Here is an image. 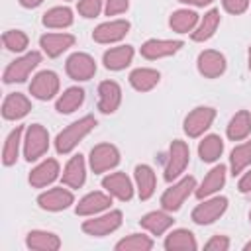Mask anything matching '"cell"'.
Instances as JSON below:
<instances>
[{"instance_id":"13","label":"cell","mask_w":251,"mask_h":251,"mask_svg":"<svg viewBox=\"0 0 251 251\" xmlns=\"http://www.w3.org/2000/svg\"><path fill=\"white\" fill-rule=\"evenodd\" d=\"M120 218L122 214L120 212H112L104 218H98V220H92V222H86L84 224V231L92 233V235H104L112 229H116L120 226Z\"/></svg>"},{"instance_id":"45","label":"cell","mask_w":251,"mask_h":251,"mask_svg":"<svg viewBox=\"0 0 251 251\" xmlns=\"http://www.w3.org/2000/svg\"><path fill=\"white\" fill-rule=\"evenodd\" d=\"M180 2H190V4H196V6H204V4H208L212 0H180Z\"/></svg>"},{"instance_id":"36","label":"cell","mask_w":251,"mask_h":251,"mask_svg":"<svg viewBox=\"0 0 251 251\" xmlns=\"http://www.w3.org/2000/svg\"><path fill=\"white\" fill-rule=\"evenodd\" d=\"M192 233L190 231H175L171 237H169V241H167V247L169 249H176V247H180V249H194V239L190 237Z\"/></svg>"},{"instance_id":"16","label":"cell","mask_w":251,"mask_h":251,"mask_svg":"<svg viewBox=\"0 0 251 251\" xmlns=\"http://www.w3.org/2000/svg\"><path fill=\"white\" fill-rule=\"evenodd\" d=\"M104 186L112 194L122 198V200H129L131 198V184H129V180H127V176L124 173H114V175L106 176L104 178Z\"/></svg>"},{"instance_id":"34","label":"cell","mask_w":251,"mask_h":251,"mask_svg":"<svg viewBox=\"0 0 251 251\" xmlns=\"http://www.w3.org/2000/svg\"><path fill=\"white\" fill-rule=\"evenodd\" d=\"M141 224H143L145 227H149L153 233H161L165 227L171 226V218L165 216V214H161V212H153V214L145 216V218L141 220Z\"/></svg>"},{"instance_id":"29","label":"cell","mask_w":251,"mask_h":251,"mask_svg":"<svg viewBox=\"0 0 251 251\" xmlns=\"http://www.w3.org/2000/svg\"><path fill=\"white\" fill-rule=\"evenodd\" d=\"M71 22H73V16L69 8H53L43 18V24L49 27H63V25H69Z\"/></svg>"},{"instance_id":"28","label":"cell","mask_w":251,"mask_h":251,"mask_svg":"<svg viewBox=\"0 0 251 251\" xmlns=\"http://www.w3.org/2000/svg\"><path fill=\"white\" fill-rule=\"evenodd\" d=\"M84 92L80 88H69L57 102V110L59 112H73L75 108H78L82 104Z\"/></svg>"},{"instance_id":"9","label":"cell","mask_w":251,"mask_h":251,"mask_svg":"<svg viewBox=\"0 0 251 251\" xmlns=\"http://www.w3.org/2000/svg\"><path fill=\"white\" fill-rule=\"evenodd\" d=\"M129 29V24L124 22V20H118V22H110V24H102L94 29V39L96 41H102V43H108V41H116V39H122Z\"/></svg>"},{"instance_id":"1","label":"cell","mask_w":251,"mask_h":251,"mask_svg":"<svg viewBox=\"0 0 251 251\" xmlns=\"http://www.w3.org/2000/svg\"><path fill=\"white\" fill-rule=\"evenodd\" d=\"M94 126H96V120L90 118V116H86V118H82V120L71 124V126H69L67 129H63V131L59 133V137H57V151H59V153L71 151V149L76 145V141L82 139Z\"/></svg>"},{"instance_id":"30","label":"cell","mask_w":251,"mask_h":251,"mask_svg":"<svg viewBox=\"0 0 251 251\" xmlns=\"http://www.w3.org/2000/svg\"><path fill=\"white\" fill-rule=\"evenodd\" d=\"M224 145H222V139L218 135H208L202 143H200V157L204 161H214L220 157Z\"/></svg>"},{"instance_id":"25","label":"cell","mask_w":251,"mask_h":251,"mask_svg":"<svg viewBox=\"0 0 251 251\" xmlns=\"http://www.w3.org/2000/svg\"><path fill=\"white\" fill-rule=\"evenodd\" d=\"M224 173H226V167H224V165H220V167L212 169V171L208 173V176L204 178V182H202V186L198 188V192H196V194L202 198V196H206V194H210V192L218 190V188L224 184Z\"/></svg>"},{"instance_id":"40","label":"cell","mask_w":251,"mask_h":251,"mask_svg":"<svg viewBox=\"0 0 251 251\" xmlns=\"http://www.w3.org/2000/svg\"><path fill=\"white\" fill-rule=\"evenodd\" d=\"M131 247H151V241L149 239H141V237H135V239H127V241H122L118 245V249H131Z\"/></svg>"},{"instance_id":"27","label":"cell","mask_w":251,"mask_h":251,"mask_svg":"<svg viewBox=\"0 0 251 251\" xmlns=\"http://www.w3.org/2000/svg\"><path fill=\"white\" fill-rule=\"evenodd\" d=\"M249 129H251L249 114H247V112H239V114H235V118L231 120L229 129H227V135H229L231 139H241V137H245V135L249 133Z\"/></svg>"},{"instance_id":"46","label":"cell","mask_w":251,"mask_h":251,"mask_svg":"<svg viewBox=\"0 0 251 251\" xmlns=\"http://www.w3.org/2000/svg\"><path fill=\"white\" fill-rule=\"evenodd\" d=\"M39 2H41V0H22L24 6H37Z\"/></svg>"},{"instance_id":"35","label":"cell","mask_w":251,"mask_h":251,"mask_svg":"<svg viewBox=\"0 0 251 251\" xmlns=\"http://www.w3.org/2000/svg\"><path fill=\"white\" fill-rule=\"evenodd\" d=\"M20 133H22V127H16L8 141H6V147H4V163L6 165H12L16 161V155H18V141H20Z\"/></svg>"},{"instance_id":"31","label":"cell","mask_w":251,"mask_h":251,"mask_svg":"<svg viewBox=\"0 0 251 251\" xmlns=\"http://www.w3.org/2000/svg\"><path fill=\"white\" fill-rule=\"evenodd\" d=\"M249 163H251V141H247V143H243V145H239V147L233 149V153H231V169H233V175L239 173Z\"/></svg>"},{"instance_id":"8","label":"cell","mask_w":251,"mask_h":251,"mask_svg":"<svg viewBox=\"0 0 251 251\" xmlns=\"http://www.w3.org/2000/svg\"><path fill=\"white\" fill-rule=\"evenodd\" d=\"M90 163H92V169L96 173L114 167L118 163V151H116V147H112V145H98V147H94L92 149V155H90Z\"/></svg>"},{"instance_id":"32","label":"cell","mask_w":251,"mask_h":251,"mask_svg":"<svg viewBox=\"0 0 251 251\" xmlns=\"http://www.w3.org/2000/svg\"><path fill=\"white\" fill-rule=\"evenodd\" d=\"M218 22H220V16H218V12H216V10L208 12V14L204 16V22H202V25L198 27V31H194V33H192V37H194L196 41L208 39V37L214 33V29H216Z\"/></svg>"},{"instance_id":"43","label":"cell","mask_w":251,"mask_h":251,"mask_svg":"<svg viewBox=\"0 0 251 251\" xmlns=\"http://www.w3.org/2000/svg\"><path fill=\"white\" fill-rule=\"evenodd\" d=\"M239 190H241V192H251V173H247V175L239 180Z\"/></svg>"},{"instance_id":"33","label":"cell","mask_w":251,"mask_h":251,"mask_svg":"<svg viewBox=\"0 0 251 251\" xmlns=\"http://www.w3.org/2000/svg\"><path fill=\"white\" fill-rule=\"evenodd\" d=\"M194 24H196V14L188 12V10H180L171 18V25L176 31H188V29H192Z\"/></svg>"},{"instance_id":"15","label":"cell","mask_w":251,"mask_h":251,"mask_svg":"<svg viewBox=\"0 0 251 251\" xmlns=\"http://www.w3.org/2000/svg\"><path fill=\"white\" fill-rule=\"evenodd\" d=\"M180 45H182L180 41H157V39H151L141 47V53L147 59H157V57H165V55L175 53Z\"/></svg>"},{"instance_id":"19","label":"cell","mask_w":251,"mask_h":251,"mask_svg":"<svg viewBox=\"0 0 251 251\" xmlns=\"http://www.w3.org/2000/svg\"><path fill=\"white\" fill-rule=\"evenodd\" d=\"M63 182H67L69 186H80L84 182V163H82V157L76 155L69 161L65 173H63Z\"/></svg>"},{"instance_id":"47","label":"cell","mask_w":251,"mask_h":251,"mask_svg":"<svg viewBox=\"0 0 251 251\" xmlns=\"http://www.w3.org/2000/svg\"><path fill=\"white\" fill-rule=\"evenodd\" d=\"M249 67H251V51H249Z\"/></svg>"},{"instance_id":"26","label":"cell","mask_w":251,"mask_h":251,"mask_svg":"<svg viewBox=\"0 0 251 251\" xmlns=\"http://www.w3.org/2000/svg\"><path fill=\"white\" fill-rule=\"evenodd\" d=\"M110 204V198L100 194V192H94V194H88L86 198L80 200L78 208H76V214H92V212H98L102 208H106Z\"/></svg>"},{"instance_id":"7","label":"cell","mask_w":251,"mask_h":251,"mask_svg":"<svg viewBox=\"0 0 251 251\" xmlns=\"http://www.w3.org/2000/svg\"><path fill=\"white\" fill-rule=\"evenodd\" d=\"M47 149V133L41 126H31L27 131V141H25V157L37 159L43 151Z\"/></svg>"},{"instance_id":"21","label":"cell","mask_w":251,"mask_h":251,"mask_svg":"<svg viewBox=\"0 0 251 251\" xmlns=\"http://www.w3.org/2000/svg\"><path fill=\"white\" fill-rule=\"evenodd\" d=\"M55 176H57V163H55L53 159H49V161H45L43 165H39V167L31 173L29 180H31V184H35V186H45V184L51 182Z\"/></svg>"},{"instance_id":"6","label":"cell","mask_w":251,"mask_h":251,"mask_svg":"<svg viewBox=\"0 0 251 251\" xmlns=\"http://www.w3.org/2000/svg\"><path fill=\"white\" fill-rule=\"evenodd\" d=\"M194 188V178L192 176H188V178H184V180H180L176 186H173V188H169L165 194H163V206L167 208V210H176L180 204H182V200L190 194V190Z\"/></svg>"},{"instance_id":"39","label":"cell","mask_w":251,"mask_h":251,"mask_svg":"<svg viewBox=\"0 0 251 251\" xmlns=\"http://www.w3.org/2000/svg\"><path fill=\"white\" fill-rule=\"evenodd\" d=\"M39 235H41L39 241L35 237H29V245H33V247H57L59 245L55 237H49V233H39Z\"/></svg>"},{"instance_id":"23","label":"cell","mask_w":251,"mask_h":251,"mask_svg":"<svg viewBox=\"0 0 251 251\" xmlns=\"http://www.w3.org/2000/svg\"><path fill=\"white\" fill-rule=\"evenodd\" d=\"M29 110V102L22 94H10L4 102V116L6 118H22Z\"/></svg>"},{"instance_id":"20","label":"cell","mask_w":251,"mask_h":251,"mask_svg":"<svg viewBox=\"0 0 251 251\" xmlns=\"http://www.w3.org/2000/svg\"><path fill=\"white\" fill-rule=\"evenodd\" d=\"M131 55H133V49L129 45L116 47V49H110L104 55V63H106L108 69H124L131 61Z\"/></svg>"},{"instance_id":"3","label":"cell","mask_w":251,"mask_h":251,"mask_svg":"<svg viewBox=\"0 0 251 251\" xmlns=\"http://www.w3.org/2000/svg\"><path fill=\"white\" fill-rule=\"evenodd\" d=\"M39 59H41L39 53H29V55H25V57L14 61V63L8 67V71H6V75H4V80H6V82L24 80V78L27 76V73L39 63Z\"/></svg>"},{"instance_id":"48","label":"cell","mask_w":251,"mask_h":251,"mask_svg":"<svg viewBox=\"0 0 251 251\" xmlns=\"http://www.w3.org/2000/svg\"><path fill=\"white\" fill-rule=\"evenodd\" d=\"M247 249H251V243H249V245H247Z\"/></svg>"},{"instance_id":"44","label":"cell","mask_w":251,"mask_h":251,"mask_svg":"<svg viewBox=\"0 0 251 251\" xmlns=\"http://www.w3.org/2000/svg\"><path fill=\"white\" fill-rule=\"evenodd\" d=\"M206 247H208V249H212V247H227V241H226V239H214V241H210Z\"/></svg>"},{"instance_id":"2","label":"cell","mask_w":251,"mask_h":251,"mask_svg":"<svg viewBox=\"0 0 251 251\" xmlns=\"http://www.w3.org/2000/svg\"><path fill=\"white\" fill-rule=\"evenodd\" d=\"M188 163V147L182 141H173L171 145V155H169V165H167V180L175 178L178 173H182V169Z\"/></svg>"},{"instance_id":"37","label":"cell","mask_w":251,"mask_h":251,"mask_svg":"<svg viewBox=\"0 0 251 251\" xmlns=\"http://www.w3.org/2000/svg\"><path fill=\"white\" fill-rule=\"evenodd\" d=\"M4 43L8 49L12 51H22L25 45H27V37L22 33V31H8L4 35Z\"/></svg>"},{"instance_id":"38","label":"cell","mask_w":251,"mask_h":251,"mask_svg":"<svg viewBox=\"0 0 251 251\" xmlns=\"http://www.w3.org/2000/svg\"><path fill=\"white\" fill-rule=\"evenodd\" d=\"M100 2L102 0H80L78 12L82 16H86V18H92V16H96L100 12Z\"/></svg>"},{"instance_id":"10","label":"cell","mask_w":251,"mask_h":251,"mask_svg":"<svg viewBox=\"0 0 251 251\" xmlns=\"http://www.w3.org/2000/svg\"><path fill=\"white\" fill-rule=\"evenodd\" d=\"M57 86H59V80L55 76V73L51 71H43L39 73L33 82H31V92L37 96V98H51L55 92H57Z\"/></svg>"},{"instance_id":"24","label":"cell","mask_w":251,"mask_h":251,"mask_svg":"<svg viewBox=\"0 0 251 251\" xmlns=\"http://www.w3.org/2000/svg\"><path fill=\"white\" fill-rule=\"evenodd\" d=\"M135 178H137V184H139V196L141 198H149L153 188H155V175L149 167L145 165H139L135 169Z\"/></svg>"},{"instance_id":"18","label":"cell","mask_w":251,"mask_h":251,"mask_svg":"<svg viewBox=\"0 0 251 251\" xmlns=\"http://www.w3.org/2000/svg\"><path fill=\"white\" fill-rule=\"evenodd\" d=\"M73 202V194L63 190V188H53L49 190L47 194L39 196V204L43 208H49V210H61V208H67L69 204Z\"/></svg>"},{"instance_id":"41","label":"cell","mask_w":251,"mask_h":251,"mask_svg":"<svg viewBox=\"0 0 251 251\" xmlns=\"http://www.w3.org/2000/svg\"><path fill=\"white\" fill-rule=\"evenodd\" d=\"M224 6L227 12H233V14H239L247 8V0H224Z\"/></svg>"},{"instance_id":"11","label":"cell","mask_w":251,"mask_h":251,"mask_svg":"<svg viewBox=\"0 0 251 251\" xmlns=\"http://www.w3.org/2000/svg\"><path fill=\"white\" fill-rule=\"evenodd\" d=\"M226 204H227L226 198H214V200H210V202H204V204H200V206L192 212V218H194L198 224L214 222V220L226 210Z\"/></svg>"},{"instance_id":"4","label":"cell","mask_w":251,"mask_h":251,"mask_svg":"<svg viewBox=\"0 0 251 251\" xmlns=\"http://www.w3.org/2000/svg\"><path fill=\"white\" fill-rule=\"evenodd\" d=\"M67 71H69V75H71L73 78L86 80V78H90V76L94 75L96 65H94V61H92L88 55H84V53H75V55L67 61Z\"/></svg>"},{"instance_id":"22","label":"cell","mask_w":251,"mask_h":251,"mask_svg":"<svg viewBox=\"0 0 251 251\" xmlns=\"http://www.w3.org/2000/svg\"><path fill=\"white\" fill-rule=\"evenodd\" d=\"M129 80H131V84L137 90H149V88H153L157 84L159 73L157 71H151V69H137V71L131 73Z\"/></svg>"},{"instance_id":"17","label":"cell","mask_w":251,"mask_h":251,"mask_svg":"<svg viewBox=\"0 0 251 251\" xmlns=\"http://www.w3.org/2000/svg\"><path fill=\"white\" fill-rule=\"evenodd\" d=\"M120 104V86L116 82H102L100 84V110L102 112H114Z\"/></svg>"},{"instance_id":"42","label":"cell","mask_w":251,"mask_h":251,"mask_svg":"<svg viewBox=\"0 0 251 251\" xmlns=\"http://www.w3.org/2000/svg\"><path fill=\"white\" fill-rule=\"evenodd\" d=\"M127 8V0H108V6H106V12L108 16L112 14H118V12H124Z\"/></svg>"},{"instance_id":"5","label":"cell","mask_w":251,"mask_h":251,"mask_svg":"<svg viewBox=\"0 0 251 251\" xmlns=\"http://www.w3.org/2000/svg\"><path fill=\"white\" fill-rule=\"evenodd\" d=\"M214 120V110L212 108H196L188 118L184 120V129L188 135H200Z\"/></svg>"},{"instance_id":"12","label":"cell","mask_w":251,"mask_h":251,"mask_svg":"<svg viewBox=\"0 0 251 251\" xmlns=\"http://www.w3.org/2000/svg\"><path fill=\"white\" fill-rule=\"evenodd\" d=\"M198 67H200V73L206 75V76H218L224 73L226 69V63H224V57L216 51H204L198 59Z\"/></svg>"},{"instance_id":"14","label":"cell","mask_w":251,"mask_h":251,"mask_svg":"<svg viewBox=\"0 0 251 251\" xmlns=\"http://www.w3.org/2000/svg\"><path fill=\"white\" fill-rule=\"evenodd\" d=\"M73 41H75V37L67 35V33H49V35L41 37V45L47 51V55H51V57L63 53L67 47L73 45Z\"/></svg>"}]
</instances>
